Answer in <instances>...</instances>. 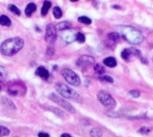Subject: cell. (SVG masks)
<instances>
[{
    "label": "cell",
    "mask_w": 153,
    "mask_h": 137,
    "mask_svg": "<svg viewBox=\"0 0 153 137\" xmlns=\"http://www.w3.org/2000/svg\"><path fill=\"white\" fill-rule=\"evenodd\" d=\"M7 92L13 96H22L26 93V87L21 81L11 82L7 84Z\"/></svg>",
    "instance_id": "277c9868"
},
{
    "label": "cell",
    "mask_w": 153,
    "mask_h": 137,
    "mask_svg": "<svg viewBox=\"0 0 153 137\" xmlns=\"http://www.w3.org/2000/svg\"><path fill=\"white\" fill-rule=\"evenodd\" d=\"M128 96L132 98H139L141 96V92L136 90H132L128 92Z\"/></svg>",
    "instance_id": "f1b7e54d"
},
{
    "label": "cell",
    "mask_w": 153,
    "mask_h": 137,
    "mask_svg": "<svg viewBox=\"0 0 153 137\" xmlns=\"http://www.w3.org/2000/svg\"><path fill=\"white\" fill-rule=\"evenodd\" d=\"M91 136V137H102L103 135V132L100 128L99 127H95L93 129L91 130V133H90Z\"/></svg>",
    "instance_id": "e0dca14e"
},
{
    "label": "cell",
    "mask_w": 153,
    "mask_h": 137,
    "mask_svg": "<svg viewBox=\"0 0 153 137\" xmlns=\"http://www.w3.org/2000/svg\"><path fill=\"white\" fill-rule=\"evenodd\" d=\"M113 8H115V9H121V6H119V5H113Z\"/></svg>",
    "instance_id": "d6a6232c"
},
{
    "label": "cell",
    "mask_w": 153,
    "mask_h": 137,
    "mask_svg": "<svg viewBox=\"0 0 153 137\" xmlns=\"http://www.w3.org/2000/svg\"><path fill=\"white\" fill-rule=\"evenodd\" d=\"M71 1H72V2H77L78 0H71Z\"/></svg>",
    "instance_id": "e575fe53"
},
{
    "label": "cell",
    "mask_w": 153,
    "mask_h": 137,
    "mask_svg": "<svg viewBox=\"0 0 153 137\" xmlns=\"http://www.w3.org/2000/svg\"><path fill=\"white\" fill-rule=\"evenodd\" d=\"M53 15H54V16H55V18H56V19L61 18V17H62V15H63V13H62L61 8H60V7H58V6H55V7H54V9H53Z\"/></svg>",
    "instance_id": "44dd1931"
},
{
    "label": "cell",
    "mask_w": 153,
    "mask_h": 137,
    "mask_svg": "<svg viewBox=\"0 0 153 137\" xmlns=\"http://www.w3.org/2000/svg\"><path fill=\"white\" fill-rule=\"evenodd\" d=\"M24 46V41L21 38H11L4 40L0 46V51L3 55L12 57L18 53Z\"/></svg>",
    "instance_id": "7a4b0ae2"
},
{
    "label": "cell",
    "mask_w": 153,
    "mask_h": 137,
    "mask_svg": "<svg viewBox=\"0 0 153 137\" xmlns=\"http://www.w3.org/2000/svg\"><path fill=\"white\" fill-rule=\"evenodd\" d=\"M61 137H72L70 135H68V134H63Z\"/></svg>",
    "instance_id": "1f68e13d"
},
{
    "label": "cell",
    "mask_w": 153,
    "mask_h": 137,
    "mask_svg": "<svg viewBox=\"0 0 153 137\" xmlns=\"http://www.w3.org/2000/svg\"><path fill=\"white\" fill-rule=\"evenodd\" d=\"M76 36H77V32L71 29L65 30L61 34V38L66 43H72L73 41L76 40Z\"/></svg>",
    "instance_id": "9c48e42d"
},
{
    "label": "cell",
    "mask_w": 153,
    "mask_h": 137,
    "mask_svg": "<svg viewBox=\"0 0 153 137\" xmlns=\"http://www.w3.org/2000/svg\"><path fill=\"white\" fill-rule=\"evenodd\" d=\"M9 134H10V131L7 127L0 126V137L7 136H9Z\"/></svg>",
    "instance_id": "cb8c5ba5"
},
{
    "label": "cell",
    "mask_w": 153,
    "mask_h": 137,
    "mask_svg": "<svg viewBox=\"0 0 153 137\" xmlns=\"http://www.w3.org/2000/svg\"><path fill=\"white\" fill-rule=\"evenodd\" d=\"M121 57L124 60L126 61H130V57H132V54H131V51L129 48H126L122 51L121 53Z\"/></svg>",
    "instance_id": "d6986e66"
},
{
    "label": "cell",
    "mask_w": 153,
    "mask_h": 137,
    "mask_svg": "<svg viewBox=\"0 0 153 137\" xmlns=\"http://www.w3.org/2000/svg\"><path fill=\"white\" fill-rule=\"evenodd\" d=\"M8 11L11 12L12 13L15 14V15H18V16L21 15V11H20V9H19L17 6H15L14 4H9V5H8Z\"/></svg>",
    "instance_id": "ffe728a7"
},
{
    "label": "cell",
    "mask_w": 153,
    "mask_h": 137,
    "mask_svg": "<svg viewBox=\"0 0 153 137\" xmlns=\"http://www.w3.org/2000/svg\"><path fill=\"white\" fill-rule=\"evenodd\" d=\"M76 40L79 43H83L85 41V36L84 34L81 33V32H77V36H76Z\"/></svg>",
    "instance_id": "f546056e"
},
{
    "label": "cell",
    "mask_w": 153,
    "mask_h": 137,
    "mask_svg": "<svg viewBox=\"0 0 153 137\" xmlns=\"http://www.w3.org/2000/svg\"><path fill=\"white\" fill-rule=\"evenodd\" d=\"M6 76H7L6 70L4 68V66H0V82H4L6 79Z\"/></svg>",
    "instance_id": "d4e9b609"
},
{
    "label": "cell",
    "mask_w": 153,
    "mask_h": 137,
    "mask_svg": "<svg viewBox=\"0 0 153 137\" xmlns=\"http://www.w3.org/2000/svg\"><path fill=\"white\" fill-rule=\"evenodd\" d=\"M50 7H51V3L49 1H45L43 4V6L41 8V14L45 16L48 13V10Z\"/></svg>",
    "instance_id": "ac0fdd59"
},
{
    "label": "cell",
    "mask_w": 153,
    "mask_h": 137,
    "mask_svg": "<svg viewBox=\"0 0 153 137\" xmlns=\"http://www.w3.org/2000/svg\"><path fill=\"white\" fill-rule=\"evenodd\" d=\"M98 100L103 106H105L108 109H114L117 106V102L115 101V100L110 94L106 92H100L98 94Z\"/></svg>",
    "instance_id": "8992f818"
},
{
    "label": "cell",
    "mask_w": 153,
    "mask_h": 137,
    "mask_svg": "<svg viewBox=\"0 0 153 137\" xmlns=\"http://www.w3.org/2000/svg\"><path fill=\"white\" fill-rule=\"evenodd\" d=\"M95 63V59L94 57H91V56H82L80 58H78L76 65L78 66H91Z\"/></svg>",
    "instance_id": "30bf717a"
},
{
    "label": "cell",
    "mask_w": 153,
    "mask_h": 137,
    "mask_svg": "<svg viewBox=\"0 0 153 137\" xmlns=\"http://www.w3.org/2000/svg\"><path fill=\"white\" fill-rule=\"evenodd\" d=\"M151 131H152V129H151L150 127H141V128L138 130V133L141 134V135H148V134L151 133Z\"/></svg>",
    "instance_id": "4316f807"
},
{
    "label": "cell",
    "mask_w": 153,
    "mask_h": 137,
    "mask_svg": "<svg viewBox=\"0 0 153 137\" xmlns=\"http://www.w3.org/2000/svg\"><path fill=\"white\" fill-rule=\"evenodd\" d=\"M56 39V27L54 24H48L46 29L45 39L48 43L53 44Z\"/></svg>",
    "instance_id": "ba28073f"
},
{
    "label": "cell",
    "mask_w": 153,
    "mask_h": 137,
    "mask_svg": "<svg viewBox=\"0 0 153 137\" xmlns=\"http://www.w3.org/2000/svg\"><path fill=\"white\" fill-rule=\"evenodd\" d=\"M129 49H130V51H131L132 56H135V57H141V56H142L141 50H139L138 48L132 47V48H129Z\"/></svg>",
    "instance_id": "83f0119b"
},
{
    "label": "cell",
    "mask_w": 153,
    "mask_h": 137,
    "mask_svg": "<svg viewBox=\"0 0 153 137\" xmlns=\"http://www.w3.org/2000/svg\"><path fill=\"white\" fill-rule=\"evenodd\" d=\"M78 22H80L83 24H86V25H90L91 23V20L87 16H80L78 18Z\"/></svg>",
    "instance_id": "7402d4cb"
},
{
    "label": "cell",
    "mask_w": 153,
    "mask_h": 137,
    "mask_svg": "<svg viewBox=\"0 0 153 137\" xmlns=\"http://www.w3.org/2000/svg\"><path fill=\"white\" fill-rule=\"evenodd\" d=\"M37 9V5L34 3H30L27 4L26 8H25V14L27 16H30Z\"/></svg>",
    "instance_id": "7c38bea8"
},
{
    "label": "cell",
    "mask_w": 153,
    "mask_h": 137,
    "mask_svg": "<svg viewBox=\"0 0 153 137\" xmlns=\"http://www.w3.org/2000/svg\"><path fill=\"white\" fill-rule=\"evenodd\" d=\"M94 71H95L96 74L101 75V74H103L105 73V68H104L102 66L97 64V65H95V66H94Z\"/></svg>",
    "instance_id": "603a6c76"
},
{
    "label": "cell",
    "mask_w": 153,
    "mask_h": 137,
    "mask_svg": "<svg viewBox=\"0 0 153 137\" xmlns=\"http://www.w3.org/2000/svg\"><path fill=\"white\" fill-rule=\"evenodd\" d=\"M0 25L2 26H10L11 25V20L6 15H1L0 16Z\"/></svg>",
    "instance_id": "2e32d148"
},
{
    "label": "cell",
    "mask_w": 153,
    "mask_h": 137,
    "mask_svg": "<svg viewBox=\"0 0 153 137\" xmlns=\"http://www.w3.org/2000/svg\"><path fill=\"white\" fill-rule=\"evenodd\" d=\"M36 75L39 76L40 78H42V79H44V80H47V79H48V77H49V73H48V71L45 67L39 66V67H38L37 70H36Z\"/></svg>",
    "instance_id": "8fae6325"
},
{
    "label": "cell",
    "mask_w": 153,
    "mask_h": 137,
    "mask_svg": "<svg viewBox=\"0 0 153 137\" xmlns=\"http://www.w3.org/2000/svg\"><path fill=\"white\" fill-rule=\"evenodd\" d=\"M56 90L64 98L74 100V101H81V96L79 95V93L76 91H74V89H72L71 87H69L64 83L56 84Z\"/></svg>",
    "instance_id": "3957f363"
},
{
    "label": "cell",
    "mask_w": 153,
    "mask_h": 137,
    "mask_svg": "<svg viewBox=\"0 0 153 137\" xmlns=\"http://www.w3.org/2000/svg\"><path fill=\"white\" fill-rule=\"evenodd\" d=\"M142 62H143V63H145V64H147V63H148V61H147V59H146V58H142Z\"/></svg>",
    "instance_id": "836d02e7"
},
{
    "label": "cell",
    "mask_w": 153,
    "mask_h": 137,
    "mask_svg": "<svg viewBox=\"0 0 153 137\" xmlns=\"http://www.w3.org/2000/svg\"><path fill=\"white\" fill-rule=\"evenodd\" d=\"M49 99H50L52 101H54V102L57 103L58 105H60V106H61L64 109H65L66 111H68V112H70V113H75L74 108L70 103H68L66 101H65V100L62 99L61 97L56 95L55 93H51V94L49 95Z\"/></svg>",
    "instance_id": "52a82bcc"
},
{
    "label": "cell",
    "mask_w": 153,
    "mask_h": 137,
    "mask_svg": "<svg viewBox=\"0 0 153 137\" xmlns=\"http://www.w3.org/2000/svg\"><path fill=\"white\" fill-rule=\"evenodd\" d=\"M117 30L122 34L123 38L130 44L138 45L144 40V36L142 33V31L134 27L127 26V25L118 26Z\"/></svg>",
    "instance_id": "6da1fadb"
},
{
    "label": "cell",
    "mask_w": 153,
    "mask_h": 137,
    "mask_svg": "<svg viewBox=\"0 0 153 137\" xmlns=\"http://www.w3.org/2000/svg\"><path fill=\"white\" fill-rule=\"evenodd\" d=\"M38 136L39 137H49V135H48V134H47V133H44V132H40V133H39Z\"/></svg>",
    "instance_id": "4dcf8cb0"
},
{
    "label": "cell",
    "mask_w": 153,
    "mask_h": 137,
    "mask_svg": "<svg viewBox=\"0 0 153 137\" xmlns=\"http://www.w3.org/2000/svg\"><path fill=\"white\" fill-rule=\"evenodd\" d=\"M103 63H104L105 66H108V67H111V68L117 66V60H116L114 57H109L105 58L104 61H103Z\"/></svg>",
    "instance_id": "4fadbf2b"
},
{
    "label": "cell",
    "mask_w": 153,
    "mask_h": 137,
    "mask_svg": "<svg viewBox=\"0 0 153 137\" xmlns=\"http://www.w3.org/2000/svg\"><path fill=\"white\" fill-rule=\"evenodd\" d=\"M99 79L101 82H106V83H114L113 78L110 77V76H108V75H101V76L99 77Z\"/></svg>",
    "instance_id": "484cf974"
},
{
    "label": "cell",
    "mask_w": 153,
    "mask_h": 137,
    "mask_svg": "<svg viewBox=\"0 0 153 137\" xmlns=\"http://www.w3.org/2000/svg\"><path fill=\"white\" fill-rule=\"evenodd\" d=\"M61 74L69 84H71L73 86H80L81 85L80 77L73 70H71L69 68H64L61 71Z\"/></svg>",
    "instance_id": "5b68a950"
},
{
    "label": "cell",
    "mask_w": 153,
    "mask_h": 137,
    "mask_svg": "<svg viewBox=\"0 0 153 137\" xmlns=\"http://www.w3.org/2000/svg\"><path fill=\"white\" fill-rule=\"evenodd\" d=\"M108 38L109 40L113 41V42H117L120 39V36H119V33L118 32H116V31H113V32H109L108 34Z\"/></svg>",
    "instance_id": "9a60e30c"
},
{
    "label": "cell",
    "mask_w": 153,
    "mask_h": 137,
    "mask_svg": "<svg viewBox=\"0 0 153 137\" xmlns=\"http://www.w3.org/2000/svg\"><path fill=\"white\" fill-rule=\"evenodd\" d=\"M72 25L69 22H61L56 25V29L59 31H65V30H68L71 29Z\"/></svg>",
    "instance_id": "5bb4252c"
}]
</instances>
